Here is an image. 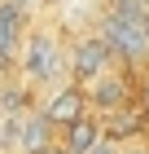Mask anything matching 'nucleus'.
Returning a JSON list of instances; mask_svg holds the SVG:
<instances>
[{"mask_svg": "<svg viewBox=\"0 0 149 154\" xmlns=\"http://www.w3.org/2000/svg\"><path fill=\"white\" fill-rule=\"evenodd\" d=\"M18 145H22L26 154H40V150H48V145H53V123H48L44 110L22 119V128H18Z\"/></svg>", "mask_w": 149, "mask_h": 154, "instance_id": "8", "label": "nucleus"}, {"mask_svg": "<svg viewBox=\"0 0 149 154\" xmlns=\"http://www.w3.org/2000/svg\"><path fill=\"white\" fill-rule=\"evenodd\" d=\"M145 110H149V75H145Z\"/></svg>", "mask_w": 149, "mask_h": 154, "instance_id": "12", "label": "nucleus"}, {"mask_svg": "<svg viewBox=\"0 0 149 154\" xmlns=\"http://www.w3.org/2000/svg\"><path fill=\"white\" fill-rule=\"evenodd\" d=\"M110 62H114V57H110V48H105L101 35H83L79 44H75V53H70V66H75V75H79V79L101 75Z\"/></svg>", "mask_w": 149, "mask_h": 154, "instance_id": "4", "label": "nucleus"}, {"mask_svg": "<svg viewBox=\"0 0 149 154\" xmlns=\"http://www.w3.org/2000/svg\"><path fill=\"white\" fill-rule=\"evenodd\" d=\"M101 40L105 48H110V57L118 62H145L149 57V35H145V22H132V18H114V13H105V22H101Z\"/></svg>", "mask_w": 149, "mask_h": 154, "instance_id": "1", "label": "nucleus"}, {"mask_svg": "<svg viewBox=\"0 0 149 154\" xmlns=\"http://www.w3.org/2000/svg\"><path fill=\"white\" fill-rule=\"evenodd\" d=\"M66 145H61V150L66 154H88L92 145L101 141V115H88V110H83L79 119H75V123H66Z\"/></svg>", "mask_w": 149, "mask_h": 154, "instance_id": "6", "label": "nucleus"}, {"mask_svg": "<svg viewBox=\"0 0 149 154\" xmlns=\"http://www.w3.org/2000/svg\"><path fill=\"white\" fill-rule=\"evenodd\" d=\"M127 154H149V150H127Z\"/></svg>", "mask_w": 149, "mask_h": 154, "instance_id": "13", "label": "nucleus"}, {"mask_svg": "<svg viewBox=\"0 0 149 154\" xmlns=\"http://www.w3.org/2000/svg\"><path fill=\"white\" fill-rule=\"evenodd\" d=\"M88 110V97H83V88H57V93L48 97V106H44V115H48V123L53 128H66V123H75V119Z\"/></svg>", "mask_w": 149, "mask_h": 154, "instance_id": "5", "label": "nucleus"}, {"mask_svg": "<svg viewBox=\"0 0 149 154\" xmlns=\"http://www.w3.org/2000/svg\"><path fill=\"white\" fill-rule=\"evenodd\" d=\"M18 44H22V9L13 0H0V57H13Z\"/></svg>", "mask_w": 149, "mask_h": 154, "instance_id": "9", "label": "nucleus"}, {"mask_svg": "<svg viewBox=\"0 0 149 154\" xmlns=\"http://www.w3.org/2000/svg\"><path fill=\"white\" fill-rule=\"evenodd\" d=\"M140 128H145V119L127 106V101L101 115V137H110V141H127V137H136Z\"/></svg>", "mask_w": 149, "mask_h": 154, "instance_id": "7", "label": "nucleus"}, {"mask_svg": "<svg viewBox=\"0 0 149 154\" xmlns=\"http://www.w3.org/2000/svg\"><path fill=\"white\" fill-rule=\"evenodd\" d=\"M40 154H66V150H57V145H48V150H40Z\"/></svg>", "mask_w": 149, "mask_h": 154, "instance_id": "11", "label": "nucleus"}, {"mask_svg": "<svg viewBox=\"0 0 149 154\" xmlns=\"http://www.w3.org/2000/svg\"><path fill=\"white\" fill-rule=\"evenodd\" d=\"M140 5H145V9H149V0H140Z\"/></svg>", "mask_w": 149, "mask_h": 154, "instance_id": "14", "label": "nucleus"}, {"mask_svg": "<svg viewBox=\"0 0 149 154\" xmlns=\"http://www.w3.org/2000/svg\"><path fill=\"white\" fill-rule=\"evenodd\" d=\"M83 97H88V106H97V110H114V106L127 101V84H123V75H114L110 66H105L101 75H92V79H88Z\"/></svg>", "mask_w": 149, "mask_h": 154, "instance_id": "3", "label": "nucleus"}, {"mask_svg": "<svg viewBox=\"0 0 149 154\" xmlns=\"http://www.w3.org/2000/svg\"><path fill=\"white\" fill-rule=\"evenodd\" d=\"M88 154H118V141H110V137H101V141L92 145Z\"/></svg>", "mask_w": 149, "mask_h": 154, "instance_id": "10", "label": "nucleus"}, {"mask_svg": "<svg viewBox=\"0 0 149 154\" xmlns=\"http://www.w3.org/2000/svg\"><path fill=\"white\" fill-rule=\"evenodd\" d=\"M22 71L31 84H44L57 75V40L53 35H31L22 44Z\"/></svg>", "mask_w": 149, "mask_h": 154, "instance_id": "2", "label": "nucleus"}]
</instances>
